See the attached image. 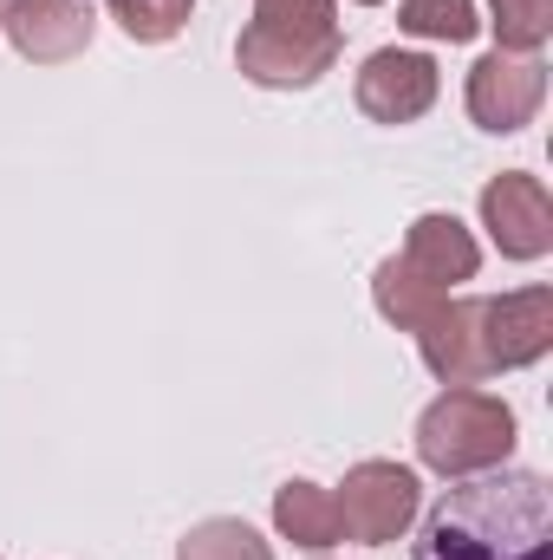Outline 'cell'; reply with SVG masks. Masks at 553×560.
Returning a JSON list of instances; mask_svg holds the SVG:
<instances>
[{"label":"cell","instance_id":"cell-2","mask_svg":"<svg viewBox=\"0 0 553 560\" xmlns=\"http://www.w3.org/2000/svg\"><path fill=\"white\" fill-rule=\"evenodd\" d=\"M411 26L416 33H449V39H462L475 20H469V0H416Z\"/></svg>","mask_w":553,"mask_h":560},{"label":"cell","instance_id":"cell-1","mask_svg":"<svg viewBox=\"0 0 553 560\" xmlns=\"http://www.w3.org/2000/svg\"><path fill=\"white\" fill-rule=\"evenodd\" d=\"M411 560H553V489L534 469H482L443 489Z\"/></svg>","mask_w":553,"mask_h":560}]
</instances>
